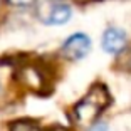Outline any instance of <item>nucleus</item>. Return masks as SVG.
Segmentation results:
<instances>
[{
    "label": "nucleus",
    "instance_id": "obj_4",
    "mask_svg": "<svg viewBox=\"0 0 131 131\" xmlns=\"http://www.w3.org/2000/svg\"><path fill=\"white\" fill-rule=\"evenodd\" d=\"M71 7L64 4H57L54 7H50L49 10V17L46 19L47 24H52V25H61V24H66L71 19Z\"/></svg>",
    "mask_w": 131,
    "mask_h": 131
},
{
    "label": "nucleus",
    "instance_id": "obj_9",
    "mask_svg": "<svg viewBox=\"0 0 131 131\" xmlns=\"http://www.w3.org/2000/svg\"><path fill=\"white\" fill-rule=\"evenodd\" d=\"M47 131H71V129H66V128H62V126H54V128H50V129H47Z\"/></svg>",
    "mask_w": 131,
    "mask_h": 131
},
{
    "label": "nucleus",
    "instance_id": "obj_1",
    "mask_svg": "<svg viewBox=\"0 0 131 131\" xmlns=\"http://www.w3.org/2000/svg\"><path fill=\"white\" fill-rule=\"evenodd\" d=\"M111 103L109 91L106 86L96 84L89 89V93L76 104V118L79 123H91L108 108Z\"/></svg>",
    "mask_w": 131,
    "mask_h": 131
},
{
    "label": "nucleus",
    "instance_id": "obj_6",
    "mask_svg": "<svg viewBox=\"0 0 131 131\" xmlns=\"http://www.w3.org/2000/svg\"><path fill=\"white\" fill-rule=\"evenodd\" d=\"M10 131H40V126L30 119H17L12 123Z\"/></svg>",
    "mask_w": 131,
    "mask_h": 131
},
{
    "label": "nucleus",
    "instance_id": "obj_7",
    "mask_svg": "<svg viewBox=\"0 0 131 131\" xmlns=\"http://www.w3.org/2000/svg\"><path fill=\"white\" fill-rule=\"evenodd\" d=\"M10 5H15V7H29L35 2V0H7Z\"/></svg>",
    "mask_w": 131,
    "mask_h": 131
},
{
    "label": "nucleus",
    "instance_id": "obj_5",
    "mask_svg": "<svg viewBox=\"0 0 131 131\" xmlns=\"http://www.w3.org/2000/svg\"><path fill=\"white\" fill-rule=\"evenodd\" d=\"M19 77L22 79V82L27 86L29 89H34V91L40 89V88H42V84H44L42 74L39 72L35 67H24V69L20 71Z\"/></svg>",
    "mask_w": 131,
    "mask_h": 131
},
{
    "label": "nucleus",
    "instance_id": "obj_2",
    "mask_svg": "<svg viewBox=\"0 0 131 131\" xmlns=\"http://www.w3.org/2000/svg\"><path fill=\"white\" fill-rule=\"evenodd\" d=\"M91 49V40L86 34H72L69 39H66V42L62 44V56L71 61H79V59L86 57Z\"/></svg>",
    "mask_w": 131,
    "mask_h": 131
},
{
    "label": "nucleus",
    "instance_id": "obj_8",
    "mask_svg": "<svg viewBox=\"0 0 131 131\" xmlns=\"http://www.w3.org/2000/svg\"><path fill=\"white\" fill-rule=\"evenodd\" d=\"M91 131H108V126L104 123H97V124H94L93 128H91Z\"/></svg>",
    "mask_w": 131,
    "mask_h": 131
},
{
    "label": "nucleus",
    "instance_id": "obj_10",
    "mask_svg": "<svg viewBox=\"0 0 131 131\" xmlns=\"http://www.w3.org/2000/svg\"><path fill=\"white\" fill-rule=\"evenodd\" d=\"M77 2H81V4H86V2H91V0H77Z\"/></svg>",
    "mask_w": 131,
    "mask_h": 131
},
{
    "label": "nucleus",
    "instance_id": "obj_3",
    "mask_svg": "<svg viewBox=\"0 0 131 131\" xmlns=\"http://www.w3.org/2000/svg\"><path fill=\"white\" fill-rule=\"evenodd\" d=\"M126 34L121 29L111 27L103 34V49L109 54H118L126 47Z\"/></svg>",
    "mask_w": 131,
    "mask_h": 131
}]
</instances>
